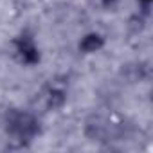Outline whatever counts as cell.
Segmentation results:
<instances>
[{
	"label": "cell",
	"instance_id": "cell-1",
	"mask_svg": "<svg viewBox=\"0 0 153 153\" xmlns=\"http://www.w3.org/2000/svg\"><path fill=\"white\" fill-rule=\"evenodd\" d=\"M99 45H101V40H99L97 36H88V38L85 40V43H83V49H87V51H96Z\"/></svg>",
	"mask_w": 153,
	"mask_h": 153
}]
</instances>
